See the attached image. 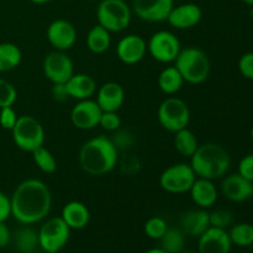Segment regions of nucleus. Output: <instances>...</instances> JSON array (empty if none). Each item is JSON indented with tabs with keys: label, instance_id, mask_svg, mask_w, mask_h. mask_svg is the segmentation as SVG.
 <instances>
[{
	"label": "nucleus",
	"instance_id": "nucleus-1",
	"mask_svg": "<svg viewBox=\"0 0 253 253\" xmlns=\"http://www.w3.org/2000/svg\"><path fill=\"white\" fill-rule=\"evenodd\" d=\"M11 216L22 225H34L47 217L52 209L48 185L40 179L22 180L10 197Z\"/></svg>",
	"mask_w": 253,
	"mask_h": 253
},
{
	"label": "nucleus",
	"instance_id": "nucleus-2",
	"mask_svg": "<svg viewBox=\"0 0 253 253\" xmlns=\"http://www.w3.org/2000/svg\"><path fill=\"white\" fill-rule=\"evenodd\" d=\"M118 147L111 138L104 135H99L84 142L78 153L81 168L86 174L93 177L110 173L118 165Z\"/></svg>",
	"mask_w": 253,
	"mask_h": 253
},
{
	"label": "nucleus",
	"instance_id": "nucleus-3",
	"mask_svg": "<svg viewBox=\"0 0 253 253\" xmlns=\"http://www.w3.org/2000/svg\"><path fill=\"white\" fill-rule=\"evenodd\" d=\"M190 166L198 178L216 180L225 177L231 166V157L224 146L207 142L198 146L190 157Z\"/></svg>",
	"mask_w": 253,
	"mask_h": 253
},
{
	"label": "nucleus",
	"instance_id": "nucleus-4",
	"mask_svg": "<svg viewBox=\"0 0 253 253\" xmlns=\"http://www.w3.org/2000/svg\"><path fill=\"white\" fill-rule=\"evenodd\" d=\"M174 67L182 74L184 82L194 85L204 83L211 69L208 54L198 47L182 49L174 61Z\"/></svg>",
	"mask_w": 253,
	"mask_h": 253
},
{
	"label": "nucleus",
	"instance_id": "nucleus-5",
	"mask_svg": "<svg viewBox=\"0 0 253 253\" xmlns=\"http://www.w3.org/2000/svg\"><path fill=\"white\" fill-rule=\"evenodd\" d=\"M15 146L25 152L32 153L44 145V128L36 118L31 115H21L17 119L11 130Z\"/></svg>",
	"mask_w": 253,
	"mask_h": 253
},
{
	"label": "nucleus",
	"instance_id": "nucleus-6",
	"mask_svg": "<svg viewBox=\"0 0 253 253\" xmlns=\"http://www.w3.org/2000/svg\"><path fill=\"white\" fill-rule=\"evenodd\" d=\"M96 19L109 32H121L130 25L132 9L125 0H100L96 7Z\"/></svg>",
	"mask_w": 253,
	"mask_h": 253
},
{
	"label": "nucleus",
	"instance_id": "nucleus-7",
	"mask_svg": "<svg viewBox=\"0 0 253 253\" xmlns=\"http://www.w3.org/2000/svg\"><path fill=\"white\" fill-rule=\"evenodd\" d=\"M160 125L168 132L175 133L188 127L190 121V110L188 104L177 96L166 98L157 110Z\"/></svg>",
	"mask_w": 253,
	"mask_h": 253
},
{
	"label": "nucleus",
	"instance_id": "nucleus-8",
	"mask_svg": "<svg viewBox=\"0 0 253 253\" xmlns=\"http://www.w3.org/2000/svg\"><path fill=\"white\" fill-rule=\"evenodd\" d=\"M182 51L177 35L167 30L155 32L147 41V53L160 63H174Z\"/></svg>",
	"mask_w": 253,
	"mask_h": 253
},
{
	"label": "nucleus",
	"instance_id": "nucleus-9",
	"mask_svg": "<svg viewBox=\"0 0 253 253\" xmlns=\"http://www.w3.org/2000/svg\"><path fill=\"white\" fill-rule=\"evenodd\" d=\"M195 179L197 175L189 163H175L161 173L160 185L170 194H184L189 192Z\"/></svg>",
	"mask_w": 253,
	"mask_h": 253
},
{
	"label": "nucleus",
	"instance_id": "nucleus-10",
	"mask_svg": "<svg viewBox=\"0 0 253 253\" xmlns=\"http://www.w3.org/2000/svg\"><path fill=\"white\" fill-rule=\"evenodd\" d=\"M69 236L71 229L62 217H52L39 230V246L43 251L58 252L66 246Z\"/></svg>",
	"mask_w": 253,
	"mask_h": 253
},
{
	"label": "nucleus",
	"instance_id": "nucleus-11",
	"mask_svg": "<svg viewBox=\"0 0 253 253\" xmlns=\"http://www.w3.org/2000/svg\"><path fill=\"white\" fill-rule=\"evenodd\" d=\"M43 74L52 84L67 83L74 74V64L71 57L63 51L49 52L43 59Z\"/></svg>",
	"mask_w": 253,
	"mask_h": 253
},
{
	"label": "nucleus",
	"instance_id": "nucleus-12",
	"mask_svg": "<svg viewBox=\"0 0 253 253\" xmlns=\"http://www.w3.org/2000/svg\"><path fill=\"white\" fill-rule=\"evenodd\" d=\"M174 0H133L132 14L146 22L167 21Z\"/></svg>",
	"mask_w": 253,
	"mask_h": 253
},
{
	"label": "nucleus",
	"instance_id": "nucleus-13",
	"mask_svg": "<svg viewBox=\"0 0 253 253\" xmlns=\"http://www.w3.org/2000/svg\"><path fill=\"white\" fill-rule=\"evenodd\" d=\"M116 57L124 64L132 66L142 61L147 54V42L142 36L136 34L125 35L116 44Z\"/></svg>",
	"mask_w": 253,
	"mask_h": 253
},
{
	"label": "nucleus",
	"instance_id": "nucleus-14",
	"mask_svg": "<svg viewBox=\"0 0 253 253\" xmlns=\"http://www.w3.org/2000/svg\"><path fill=\"white\" fill-rule=\"evenodd\" d=\"M103 110L93 99L79 100L71 110V123L79 130H93L99 126Z\"/></svg>",
	"mask_w": 253,
	"mask_h": 253
},
{
	"label": "nucleus",
	"instance_id": "nucleus-15",
	"mask_svg": "<svg viewBox=\"0 0 253 253\" xmlns=\"http://www.w3.org/2000/svg\"><path fill=\"white\" fill-rule=\"evenodd\" d=\"M49 44L56 51H68L77 41V30L71 21L66 19L53 20L46 31Z\"/></svg>",
	"mask_w": 253,
	"mask_h": 253
},
{
	"label": "nucleus",
	"instance_id": "nucleus-16",
	"mask_svg": "<svg viewBox=\"0 0 253 253\" xmlns=\"http://www.w3.org/2000/svg\"><path fill=\"white\" fill-rule=\"evenodd\" d=\"M232 242L225 229L210 226L199 236L198 253H230Z\"/></svg>",
	"mask_w": 253,
	"mask_h": 253
},
{
	"label": "nucleus",
	"instance_id": "nucleus-17",
	"mask_svg": "<svg viewBox=\"0 0 253 253\" xmlns=\"http://www.w3.org/2000/svg\"><path fill=\"white\" fill-rule=\"evenodd\" d=\"M203 17V11L199 5L194 2H185L177 5L168 15L167 22L178 30H189L197 26Z\"/></svg>",
	"mask_w": 253,
	"mask_h": 253
},
{
	"label": "nucleus",
	"instance_id": "nucleus-18",
	"mask_svg": "<svg viewBox=\"0 0 253 253\" xmlns=\"http://www.w3.org/2000/svg\"><path fill=\"white\" fill-rule=\"evenodd\" d=\"M221 193L227 200L241 203L252 197V182L235 173L225 177L221 182Z\"/></svg>",
	"mask_w": 253,
	"mask_h": 253
},
{
	"label": "nucleus",
	"instance_id": "nucleus-19",
	"mask_svg": "<svg viewBox=\"0 0 253 253\" xmlns=\"http://www.w3.org/2000/svg\"><path fill=\"white\" fill-rule=\"evenodd\" d=\"M66 86L69 98L77 101L91 99L98 90V84L94 77L86 73H74L67 81Z\"/></svg>",
	"mask_w": 253,
	"mask_h": 253
},
{
	"label": "nucleus",
	"instance_id": "nucleus-20",
	"mask_svg": "<svg viewBox=\"0 0 253 253\" xmlns=\"http://www.w3.org/2000/svg\"><path fill=\"white\" fill-rule=\"evenodd\" d=\"M95 101L103 111H119L125 101V90L116 82H108L98 88Z\"/></svg>",
	"mask_w": 253,
	"mask_h": 253
},
{
	"label": "nucleus",
	"instance_id": "nucleus-21",
	"mask_svg": "<svg viewBox=\"0 0 253 253\" xmlns=\"http://www.w3.org/2000/svg\"><path fill=\"white\" fill-rule=\"evenodd\" d=\"M188 193H190V198L194 204L202 209L211 208L219 198V190L214 184V180L204 179V178L197 177Z\"/></svg>",
	"mask_w": 253,
	"mask_h": 253
},
{
	"label": "nucleus",
	"instance_id": "nucleus-22",
	"mask_svg": "<svg viewBox=\"0 0 253 253\" xmlns=\"http://www.w3.org/2000/svg\"><path fill=\"white\" fill-rule=\"evenodd\" d=\"M61 217L71 230H82L90 221V211L84 203L72 200L62 208Z\"/></svg>",
	"mask_w": 253,
	"mask_h": 253
},
{
	"label": "nucleus",
	"instance_id": "nucleus-23",
	"mask_svg": "<svg viewBox=\"0 0 253 253\" xmlns=\"http://www.w3.org/2000/svg\"><path fill=\"white\" fill-rule=\"evenodd\" d=\"M180 227L184 234L199 237L210 227L209 212L205 209H193L180 217Z\"/></svg>",
	"mask_w": 253,
	"mask_h": 253
},
{
	"label": "nucleus",
	"instance_id": "nucleus-24",
	"mask_svg": "<svg viewBox=\"0 0 253 253\" xmlns=\"http://www.w3.org/2000/svg\"><path fill=\"white\" fill-rule=\"evenodd\" d=\"M157 84L163 94L172 96L183 88L184 79L174 66H169L163 68L158 74Z\"/></svg>",
	"mask_w": 253,
	"mask_h": 253
},
{
	"label": "nucleus",
	"instance_id": "nucleus-25",
	"mask_svg": "<svg viewBox=\"0 0 253 253\" xmlns=\"http://www.w3.org/2000/svg\"><path fill=\"white\" fill-rule=\"evenodd\" d=\"M110 34L111 32H109L101 25H94L86 35V47L89 48V51L95 54L105 53L111 46Z\"/></svg>",
	"mask_w": 253,
	"mask_h": 253
},
{
	"label": "nucleus",
	"instance_id": "nucleus-26",
	"mask_svg": "<svg viewBox=\"0 0 253 253\" xmlns=\"http://www.w3.org/2000/svg\"><path fill=\"white\" fill-rule=\"evenodd\" d=\"M22 61V52L17 44L12 42L0 43V73L14 71Z\"/></svg>",
	"mask_w": 253,
	"mask_h": 253
},
{
	"label": "nucleus",
	"instance_id": "nucleus-27",
	"mask_svg": "<svg viewBox=\"0 0 253 253\" xmlns=\"http://www.w3.org/2000/svg\"><path fill=\"white\" fill-rule=\"evenodd\" d=\"M198 146L199 143H198L197 136L188 127L174 133V147L177 152L183 157H192L197 151Z\"/></svg>",
	"mask_w": 253,
	"mask_h": 253
},
{
	"label": "nucleus",
	"instance_id": "nucleus-28",
	"mask_svg": "<svg viewBox=\"0 0 253 253\" xmlns=\"http://www.w3.org/2000/svg\"><path fill=\"white\" fill-rule=\"evenodd\" d=\"M14 245L20 252H34L39 246V232L26 225L14 235Z\"/></svg>",
	"mask_w": 253,
	"mask_h": 253
},
{
	"label": "nucleus",
	"instance_id": "nucleus-29",
	"mask_svg": "<svg viewBox=\"0 0 253 253\" xmlns=\"http://www.w3.org/2000/svg\"><path fill=\"white\" fill-rule=\"evenodd\" d=\"M161 249L168 253H180L183 252L185 245L184 232L180 229L168 227L165 235L160 239Z\"/></svg>",
	"mask_w": 253,
	"mask_h": 253
},
{
	"label": "nucleus",
	"instance_id": "nucleus-30",
	"mask_svg": "<svg viewBox=\"0 0 253 253\" xmlns=\"http://www.w3.org/2000/svg\"><path fill=\"white\" fill-rule=\"evenodd\" d=\"M32 160H34L37 168L41 172L46 173V174H53L57 170V168H58V163H57L56 157L44 146L37 148V150H35L32 152Z\"/></svg>",
	"mask_w": 253,
	"mask_h": 253
},
{
	"label": "nucleus",
	"instance_id": "nucleus-31",
	"mask_svg": "<svg viewBox=\"0 0 253 253\" xmlns=\"http://www.w3.org/2000/svg\"><path fill=\"white\" fill-rule=\"evenodd\" d=\"M232 245L240 247H249L253 245V225L242 222L235 225L229 232Z\"/></svg>",
	"mask_w": 253,
	"mask_h": 253
},
{
	"label": "nucleus",
	"instance_id": "nucleus-32",
	"mask_svg": "<svg viewBox=\"0 0 253 253\" xmlns=\"http://www.w3.org/2000/svg\"><path fill=\"white\" fill-rule=\"evenodd\" d=\"M17 100V90L14 84L0 78V109L12 106Z\"/></svg>",
	"mask_w": 253,
	"mask_h": 253
},
{
	"label": "nucleus",
	"instance_id": "nucleus-33",
	"mask_svg": "<svg viewBox=\"0 0 253 253\" xmlns=\"http://www.w3.org/2000/svg\"><path fill=\"white\" fill-rule=\"evenodd\" d=\"M168 229L165 220L160 216H153L148 219L145 224V234L152 240H160Z\"/></svg>",
	"mask_w": 253,
	"mask_h": 253
},
{
	"label": "nucleus",
	"instance_id": "nucleus-34",
	"mask_svg": "<svg viewBox=\"0 0 253 253\" xmlns=\"http://www.w3.org/2000/svg\"><path fill=\"white\" fill-rule=\"evenodd\" d=\"M210 226L219 227V229H226L234 220V215L230 210L216 209L209 212Z\"/></svg>",
	"mask_w": 253,
	"mask_h": 253
},
{
	"label": "nucleus",
	"instance_id": "nucleus-35",
	"mask_svg": "<svg viewBox=\"0 0 253 253\" xmlns=\"http://www.w3.org/2000/svg\"><path fill=\"white\" fill-rule=\"evenodd\" d=\"M99 126L109 132H116L121 127V118L119 116L118 111H103L101 114Z\"/></svg>",
	"mask_w": 253,
	"mask_h": 253
},
{
	"label": "nucleus",
	"instance_id": "nucleus-36",
	"mask_svg": "<svg viewBox=\"0 0 253 253\" xmlns=\"http://www.w3.org/2000/svg\"><path fill=\"white\" fill-rule=\"evenodd\" d=\"M17 119H19V115H17L12 106L0 109V126L4 130L11 131L14 128L15 124H16Z\"/></svg>",
	"mask_w": 253,
	"mask_h": 253
},
{
	"label": "nucleus",
	"instance_id": "nucleus-37",
	"mask_svg": "<svg viewBox=\"0 0 253 253\" xmlns=\"http://www.w3.org/2000/svg\"><path fill=\"white\" fill-rule=\"evenodd\" d=\"M239 71L245 78L253 81V52L241 56L239 61Z\"/></svg>",
	"mask_w": 253,
	"mask_h": 253
},
{
	"label": "nucleus",
	"instance_id": "nucleus-38",
	"mask_svg": "<svg viewBox=\"0 0 253 253\" xmlns=\"http://www.w3.org/2000/svg\"><path fill=\"white\" fill-rule=\"evenodd\" d=\"M239 174L253 183V155H246L239 163Z\"/></svg>",
	"mask_w": 253,
	"mask_h": 253
},
{
	"label": "nucleus",
	"instance_id": "nucleus-39",
	"mask_svg": "<svg viewBox=\"0 0 253 253\" xmlns=\"http://www.w3.org/2000/svg\"><path fill=\"white\" fill-rule=\"evenodd\" d=\"M11 216V200L0 190V222H5Z\"/></svg>",
	"mask_w": 253,
	"mask_h": 253
},
{
	"label": "nucleus",
	"instance_id": "nucleus-40",
	"mask_svg": "<svg viewBox=\"0 0 253 253\" xmlns=\"http://www.w3.org/2000/svg\"><path fill=\"white\" fill-rule=\"evenodd\" d=\"M52 98L56 103H66L69 98L68 91H67L66 83H59V84H53L51 89Z\"/></svg>",
	"mask_w": 253,
	"mask_h": 253
},
{
	"label": "nucleus",
	"instance_id": "nucleus-41",
	"mask_svg": "<svg viewBox=\"0 0 253 253\" xmlns=\"http://www.w3.org/2000/svg\"><path fill=\"white\" fill-rule=\"evenodd\" d=\"M11 241V234L5 222H0V249H4Z\"/></svg>",
	"mask_w": 253,
	"mask_h": 253
},
{
	"label": "nucleus",
	"instance_id": "nucleus-42",
	"mask_svg": "<svg viewBox=\"0 0 253 253\" xmlns=\"http://www.w3.org/2000/svg\"><path fill=\"white\" fill-rule=\"evenodd\" d=\"M30 2H32V4L35 5H44L47 4V2H49L51 0H29Z\"/></svg>",
	"mask_w": 253,
	"mask_h": 253
},
{
	"label": "nucleus",
	"instance_id": "nucleus-43",
	"mask_svg": "<svg viewBox=\"0 0 253 253\" xmlns=\"http://www.w3.org/2000/svg\"><path fill=\"white\" fill-rule=\"evenodd\" d=\"M146 253H168V252H166L165 250H162L161 247H157V249H151L150 251H147Z\"/></svg>",
	"mask_w": 253,
	"mask_h": 253
},
{
	"label": "nucleus",
	"instance_id": "nucleus-44",
	"mask_svg": "<svg viewBox=\"0 0 253 253\" xmlns=\"http://www.w3.org/2000/svg\"><path fill=\"white\" fill-rule=\"evenodd\" d=\"M242 1H244L245 4L250 5V6H252V7H253V0H242Z\"/></svg>",
	"mask_w": 253,
	"mask_h": 253
},
{
	"label": "nucleus",
	"instance_id": "nucleus-45",
	"mask_svg": "<svg viewBox=\"0 0 253 253\" xmlns=\"http://www.w3.org/2000/svg\"><path fill=\"white\" fill-rule=\"evenodd\" d=\"M250 135H251V138H252V141H253V126H252V128H251V132H250Z\"/></svg>",
	"mask_w": 253,
	"mask_h": 253
},
{
	"label": "nucleus",
	"instance_id": "nucleus-46",
	"mask_svg": "<svg viewBox=\"0 0 253 253\" xmlns=\"http://www.w3.org/2000/svg\"><path fill=\"white\" fill-rule=\"evenodd\" d=\"M180 253H195V252H190V251H183V252H180Z\"/></svg>",
	"mask_w": 253,
	"mask_h": 253
},
{
	"label": "nucleus",
	"instance_id": "nucleus-47",
	"mask_svg": "<svg viewBox=\"0 0 253 253\" xmlns=\"http://www.w3.org/2000/svg\"><path fill=\"white\" fill-rule=\"evenodd\" d=\"M86 1H100V0H86Z\"/></svg>",
	"mask_w": 253,
	"mask_h": 253
},
{
	"label": "nucleus",
	"instance_id": "nucleus-48",
	"mask_svg": "<svg viewBox=\"0 0 253 253\" xmlns=\"http://www.w3.org/2000/svg\"><path fill=\"white\" fill-rule=\"evenodd\" d=\"M44 253H58V252H51V251H44Z\"/></svg>",
	"mask_w": 253,
	"mask_h": 253
},
{
	"label": "nucleus",
	"instance_id": "nucleus-49",
	"mask_svg": "<svg viewBox=\"0 0 253 253\" xmlns=\"http://www.w3.org/2000/svg\"><path fill=\"white\" fill-rule=\"evenodd\" d=\"M250 14H251V16L253 17V7H252V10H251V12H250Z\"/></svg>",
	"mask_w": 253,
	"mask_h": 253
},
{
	"label": "nucleus",
	"instance_id": "nucleus-50",
	"mask_svg": "<svg viewBox=\"0 0 253 253\" xmlns=\"http://www.w3.org/2000/svg\"><path fill=\"white\" fill-rule=\"evenodd\" d=\"M252 197H253V183H252Z\"/></svg>",
	"mask_w": 253,
	"mask_h": 253
},
{
	"label": "nucleus",
	"instance_id": "nucleus-51",
	"mask_svg": "<svg viewBox=\"0 0 253 253\" xmlns=\"http://www.w3.org/2000/svg\"><path fill=\"white\" fill-rule=\"evenodd\" d=\"M22 253H34V252H22Z\"/></svg>",
	"mask_w": 253,
	"mask_h": 253
}]
</instances>
